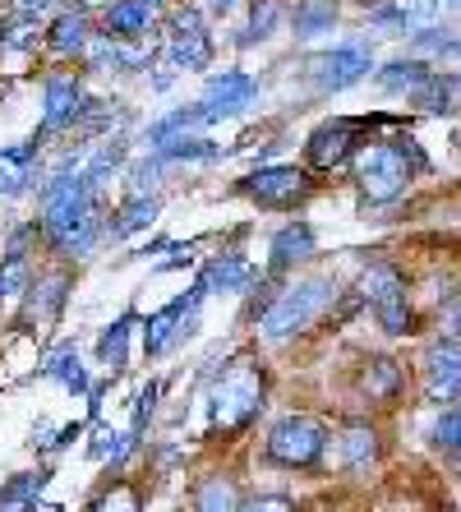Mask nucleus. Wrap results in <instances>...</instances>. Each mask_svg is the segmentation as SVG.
I'll return each instance as SVG.
<instances>
[{
    "label": "nucleus",
    "mask_w": 461,
    "mask_h": 512,
    "mask_svg": "<svg viewBox=\"0 0 461 512\" xmlns=\"http://www.w3.org/2000/svg\"><path fill=\"white\" fill-rule=\"evenodd\" d=\"M42 227L56 240V250L88 254L97 245V236H102V227H97V194L79 176L47 180V190H42Z\"/></svg>",
    "instance_id": "f257e3e1"
},
{
    "label": "nucleus",
    "mask_w": 461,
    "mask_h": 512,
    "mask_svg": "<svg viewBox=\"0 0 461 512\" xmlns=\"http://www.w3.org/2000/svg\"><path fill=\"white\" fill-rule=\"evenodd\" d=\"M259 406H263L259 365H249V360H231L226 374L217 379V388H213V429H222V434L245 429L249 420L259 416Z\"/></svg>",
    "instance_id": "f03ea898"
},
{
    "label": "nucleus",
    "mask_w": 461,
    "mask_h": 512,
    "mask_svg": "<svg viewBox=\"0 0 461 512\" xmlns=\"http://www.w3.org/2000/svg\"><path fill=\"white\" fill-rule=\"evenodd\" d=\"M332 291H337V286H332L328 277H309V282H296L291 291H282V300L263 310V337H268V342H286V337L305 333L309 323L332 305Z\"/></svg>",
    "instance_id": "7ed1b4c3"
},
{
    "label": "nucleus",
    "mask_w": 461,
    "mask_h": 512,
    "mask_svg": "<svg viewBox=\"0 0 461 512\" xmlns=\"http://www.w3.org/2000/svg\"><path fill=\"white\" fill-rule=\"evenodd\" d=\"M323 448H328V429L309 416H286L268 434V457L277 466H300L305 471L323 457Z\"/></svg>",
    "instance_id": "20e7f679"
},
{
    "label": "nucleus",
    "mask_w": 461,
    "mask_h": 512,
    "mask_svg": "<svg viewBox=\"0 0 461 512\" xmlns=\"http://www.w3.org/2000/svg\"><path fill=\"white\" fill-rule=\"evenodd\" d=\"M360 286H365L369 305H374V314H379L383 333H392V337L411 333V305H406V291H402V277H397V268H388V263H374V268H365Z\"/></svg>",
    "instance_id": "39448f33"
},
{
    "label": "nucleus",
    "mask_w": 461,
    "mask_h": 512,
    "mask_svg": "<svg viewBox=\"0 0 461 512\" xmlns=\"http://www.w3.org/2000/svg\"><path fill=\"white\" fill-rule=\"evenodd\" d=\"M355 180H360V194H365L369 203H392L406 190L411 167H406L392 148H365V153H360V167H355Z\"/></svg>",
    "instance_id": "423d86ee"
},
{
    "label": "nucleus",
    "mask_w": 461,
    "mask_h": 512,
    "mask_svg": "<svg viewBox=\"0 0 461 512\" xmlns=\"http://www.w3.org/2000/svg\"><path fill=\"white\" fill-rule=\"evenodd\" d=\"M171 60H176L180 70H208V60H213V37L203 28L199 10L171 14Z\"/></svg>",
    "instance_id": "0eeeda50"
},
{
    "label": "nucleus",
    "mask_w": 461,
    "mask_h": 512,
    "mask_svg": "<svg viewBox=\"0 0 461 512\" xmlns=\"http://www.w3.org/2000/svg\"><path fill=\"white\" fill-rule=\"evenodd\" d=\"M369 47L365 42H351V47H337V51H328V56H314V84L319 88H328V93H342V88H351V84H360L369 74Z\"/></svg>",
    "instance_id": "6e6552de"
},
{
    "label": "nucleus",
    "mask_w": 461,
    "mask_h": 512,
    "mask_svg": "<svg viewBox=\"0 0 461 512\" xmlns=\"http://www.w3.org/2000/svg\"><path fill=\"white\" fill-rule=\"evenodd\" d=\"M240 190H245L249 199L268 203V208H286V203H296L309 194V176L300 167H259L254 176H245Z\"/></svg>",
    "instance_id": "1a4fd4ad"
},
{
    "label": "nucleus",
    "mask_w": 461,
    "mask_h": 512,
    "mask_svg": "<svg viewBox=\"0 0 461 512\" xmlns=\"http://www.w3.org/2000/svg\"><path fill=\"white\" fill-rule=\"evenodd\" d=\"M425 393L434 402H452L461 397V342L443 337L438 346H429L425 356Z\"/></svg>",
    "instance_id": "9d476101"
},
{
    "label": "nucleus",
    "mask_w": 461,
    "mask_h": 512,
    "mask_svg": "<svg viewBox=\"0 0 461 512\" xmlns=\"http://www.w3.org/2000/svg\"><path fill=\"white\" fill-rule=\"evenodd\" d=\"M259 97V84L249 79V74H240V70H222V74H213L208 79V93H203V107L213 111L217 120H226V116H240V111L249 107Z\"/></svg>",
    "instance_id": "9b49d317"
},
{
    "label": "nucleus",
    "mask_w": 461,
    "mask_h": 512,
    "mask_svg": "<svg viewBox=\"0 0 461 512\" xmlns=\"http://www.w3.org/2000/svg\"><path fill=\"white\" fill-rule=\"evenodd\" d=\"M355 134H360L355 120H332V125H319V130L309 134V162L323 167V171L342 167L346 157H351V148H355Z\"/></svg>",
    "instance_id": "f8f14e48"
},
{
    "label": "nucleus",
    "mask_w": 461,
    "mask_h": 512,
    "mask_svg": "<svg viewBox=\"0 0 461 512\" xmlns=\"http://www.w3.org/2000/svg\"><path fill=\"white\" fill-rule=\"evenodd\" d=\"M79 111H83V88L74 84L70 74L47 79V120H42V134L74 125V120H79Z\"/></svg>",
    "instance_id": "ddd939ff"
},
{
    "label": "nucleus",
    "mask_w": 461,
    "mask_h": 512,
    "mask_svg": "<svg viewBox=\"0 0 461 512\" xmlns=\"http://www.w3.org/2000/svg\"><path fill=\"white\" fill-rule=\"evenodd\" d=\"M33 157H37V139L24 148H5L0 153V194H24L33 185Z\"/></svg>",
    "instance_id": "4468645a"
},
{
    "label": "nucleus",
    "mask_w": 461,
    "mask_h": 512,
    "mask_svg": "<svg viewBox=\"0 0 461 512\" xmlns=\"http://www.w3.org/2000/svg\"><path fill=\"white\" fill-rule=\"evenodd\" d=\"M148 19H153L148 5H139V0H120V5L107 10V37H116V42H134V37L148 33Z\"/></svg>",
    "instance_id": "2eb2a0df"
},
{
    "label": "nucleus",
    "mask_w": 461,
    "mask_h": 512,
    "mask_svg": "<svg viewBox=\"0 0 461 512\" xmlns=\"http://www.w3.org/2000/svg\"><path fill=\"white\" fill-rule=\"evenodd\" d=\"M309 254H314V231L305 222H291V227H282L272 236V263L277 268H291V263L309 259Z\"/></svg>",
    "instance_id": "dca6fc26"
},
{
    "label": "nucleus",
    "mask_w": 461,
    "mask_h": 512,
    "mask_svg": "<svg viewBox=\"0 0 461 512\" xmlns=\"http://www.w3.org/2000/svg\"><path fill=\"white\" fill-rule=\"evenodd\" d=\"M42 374L56 379V383H65L70 393H88V374H83V360H79V351H74V342L56 346V351L47 356V365H42Z\"/></svg>",
    "instance_id": "f3484780"
},
{
    "label": "nucleus",
    "mask_w": 461,
    "mask_h": 512,
    "mask_svg": "<svg viewBox=\"0 0 461 512\" xmlns=\"http://www.w3.org/2000/svg\"><path fill=\"white\" fill-rule=\"evenodd\" d=\"M438 14V0H392V5H379L369 14L374 24H402V28H425Z\"/></svg>",
    "instance_id": "a211bd4d"
},
{
    "label": "nucleus",
    "mask_w": 461,
    "mask_h": 512,
    "mask_svg": "<svg viewBox=\"0 0 461 512\" xmlns=\"http://www.w3.org/2000/svg\"><path fill=\"white\" fill-rule=\"evenodd\" d=\"M249 263L240 259V254H222V259L208 263V273H203V291H245L249 286Z\"/></svg>",
    "instance_id": "6ab92c4d"
},
{
    "label": "nucleus",
    "mask_w": 461,
    "mask_h": 512,
    "mask_svg": "<svg viewBox=\"0 0 461 512\" xmlns=\"http://www.w3.org/2000/svg\"><path fill=\"white\" fill-rule=\"evenodd\" d=\"M130 328H134V319L125 314V319H116L102 333V342H97V356H102V365H107L111 374H120L125 365H130Z\"/></svg>",
    "instance_id": "aec40b11"
},
{
    "label": "nucleus",
    "mask_w": 461,
    "mask_h": 512,
    "mask_svg": "<svg viewBox=\"0 0 461 512\" xmlns=\"http://www.w3.org/2000/svg\"><path fill=\"white\" fill-rule=\"evenodd\" d=\"M365 393H369V402H392L397 397V388H402V370H397V360H388V356H379V360H369L365 365Z\"/></svg>",
    "instance_id": "412c9836"
},
{
    "label": "nucleus",
    "mask_w": 461,
    "mask_h": 512,
    "mask_svg": "<svg viewBox=\"0 0 461 512\" xmlns=\"http://www.w3.org/2000/svg\"><path fill=\"white\" fill-rule=\"evenodd\" d=\"M337 24V0H300L296 5V37L332 33Z\"/></svg>",
    "instance_id": "4be33fe9"
},
{
    "label": "nucleus",
    "mask_w": 461,
    "mask_h": 512,
    "mask_svg": "<svg viewBox=\"0 0 461 512\" xmlns=\"http://www.w3.org/2000/svg\"><path fill=\"white\" fill-rule=\"evenodd\" d=\"M153 217H157V199H153V194H130V203H125V208H120V217L111 222V236H116V240L134 236V231H143Z\"/></svg>",
    "instance_id": "5701e85b"
},
{
    "label": "nucleus",
    "mask_w": 461,
    "mask_h": 512,
    "mask_svg": "<svg viewBox=\"0 0 461 512\" xmlns=\"http://www.w3.org/2000/svg\"><path fill=\"white\" fill-rule=\"evenodd\" d=\"M342 457H346V466H351V471H369V466H374V457H379V439H374V429H365V425L346 429Z\"/></svg>",
    "instance_id": "b1692460"
},
{
    "label": "nucleus",
    "mask_w": 461,
    "mask_h": 512,
    "mask_svg": "<svg viewBox=\"0 0 461 512\" xmlns=\"http://www.w3.org/2000/svg\"><path fill=\"white\" fill-rule=\"evenodd\" d=\"M222 157V143H208V139H171L157 148V162H213Z\"/></svg>",
    "instance_id": "393cba45"
},
{
    "label": "nucleus",
    "mask_w": 461,
    "mask_h": 512,
    "mask_svg": "<svg viewBox=\"0 0 461 512\" xmlns=\"http://www.w3.org/2000/svg\"><path fill=\"white\" fill-rule=\"evenodd\" d=\"M88 42H93V37H88V19H83L79 10H74V14H60L56 24H51V47H56L60 56H70V51H83Z\"/></svg>",
    "instance_id": "a878e982"
},
{
    "label": "nucleus",
    "mask_w": 461,
    "mask_h": 512,
    "mask_svg": "<svg viewBox=\"0 0 461 512\" xmlns=\"http://www.w3.org/2000/svg\"><path fill=\"white\" fill-rule=\"evenodd\" d=\"M194 512H240V494L231 480L213 476L199 485V499H194Z\"/></svg>",
    "instance_id": "bb28decb"
},
{
    "label": "nucleus",
    "mask_w": 461,
    "mask_h": 512,
    "mask_svg": "<svg viewBox=\"0 0 461 512\" xmlns=\"http://www.w3.org/2000/svg\"><path fill=\"white\" fill-rule=\"evenodd\" d=\"M120 162H125V143H120V139H111V143H102V148H97V153H93V162H88V167L79 171V180H83V185H88V190L97 194V185H102V180H107L111 171L120 167Z\"/></svg>",
    "instance_id": "cd10ccee"
},
{
    "label": "nucleus",
    "mask_w": 461,
    "mask_h": 512,
    "mask_svg": "<svg viewBox=\"0 0 461 512\" xmlns=\"http://www.w3.org/2000/svg\"><path fill=\"white\" fill-rule=\"evenodd\" d=\"M379 79H383V88H392V93H415V88L429 84L434 74H429L420 60H392V65L379 74Z\"/></svg>",
    "instance_id": "c85d7f7f"
},
{
    "label": "nucleus",
    "mask_w": 461,
    "mask_h": 512,
    "mask_svg": "<svg viewBox=\"0 0 461 512\" xmlns=\"http://www.w3.org/2000/svg\"><path fill=\"white\" fill-rule=\"evenodd\" d=\"M65 273H56V277H47V282L33 291V300H28V319H56V310L65 305Z\"/></svg>",
    "instance_id": "c756f323"
},
{
    "label": "nucleus",
    "mask_w": 461,
    "mask_h": 512,
    "mask_svg": "<svg viewBox=\"0 0 461 512\" xmlns=\"http://www.w3.org/2000/svg\"><path fill=\"white\" fill-rule=\"evenodd\" d=\"M277 19H282V5H277V0H259V5H254V14H249L245 47H249V42H263V37H272Z\"/></svg>",
    "instance_id": "7c9ffc66"
},
{
    "label": "nucleus",
    "mask_w": 461,
    "mask_h": 512,
    "mask_svg": "<svg viewBox=\"0 0 461 512\" xmlns=\"http://www.w3.org/2000/svg\"><path fill=\"white\" fill-rule=\"evenodd\" d=\"M415 107H425V111H452V84H443V79H429V84H420L411 93Z\"/></svg>",
    "instance_id": "2f4dec72"
},
{
    "label": "nucleus",
    "mask_w": 461,
    "mask_h": 512,
    "mask_svg": "<svg viewBox=\"0 0 461 512\" xmlns=\"http://www.w3.org/2000/svg\"><path fill=\"white\" fill-rule=\"evenodd\" d=\"M93 512H139V489L134 485H111L107 494L93 503Z\"/></svg>",
    "instance_id": "473e14b6"
},
{
    "label": "nucleus",
    "mask_w": 461,
    "mask_h": 512,
    "mask_svg": "<svg viewBox=\"0 0 461 512\" xmlns=\"http://www.w3.org/2000/svg\"><path fill=\"white\" fill-rule=\"evenodd\" d=\"M33 28H37V19H28V14L10 19V24L0 28V47H5V51H24V47H33Z\"/></svg>",
    "instance_id": "72a5a7b5"
},
{
    "label": "nucleus",
    "mask_w": 461,
    "mask_h": 512,
    "mask_svg": "<svg viewBox=\"0 0 461 512\" xmlns=\"http://www.w3.org/2000/svg\"><path fill=\"white\" fill-rule=\"evenodd\" d=\"M434 443H438V448H461V402H457V406H448V411L438 416V425H434Z\"/></svg>",
    "instance_id": "f704fd0d"
},
{
    "label": "nucleus",
    "mask_w": 461,
    "mask_h": 512,
    "mask_svg": "<svg viewBox=\"0 0 461 512\" xmlns=\"http://www.w3.org/2000/svg\"><path fill=\"white\" fill-rule=\"evenodd\" d=\"M28 286V263L24 259H0V296H14Z\"/></svg>",
    "instance_id": "c9c22d12"
},
{
    "label": "nucleus",
    "mask_w": 461,
    "mask_h": 512,
    "mask_svg": "<svg viewBox=\"0 0 461 512\" xmlns=\"http://www.w3.org/2000/svg\"><path fill=\"white\" fill-rule=\"evenodd\" d=\"M157 393H162L157 383H148V388H143V393H139V402H134V425H130V439H139V434H143V425L153 420V411H157Z\"/></svg>",
    "instance_id": "e433bc0d"
},
{
    "label": "nucleus",
    "mask_w": 461,
    "mask_h": 512,
    "mask_svg": "<svg viewBox=\"0 0 461 512\" xmlns=\"http://www.w3.org/2000/svg\"><path fill=\"white\" fill-rule=\"evenodd\" d=\"M157 167H162V162H157V157H153V162H139V167H134L130 171V185H134V194H153V185H157Z\"/></svg>",
    "instance_id": "4c0bfd02"
},
{
    "label": "nucleus",
    "mask_w": 461,
    "mask_h": 512,
    "mask_svg": "<svg viewBox=\"0 0 461 512\" xmlns=\"http://www.w3.org/2000/svg\"><path fill=\"white\" fill-rule=\"evenodd\" d=\"M443 337L461 342V296H452L448 305H443Z\"/></svg>",
    "instance_id": "58836bf2"
},
{
    "label": "nucleus",
    "mask_w": 461,
    "mask_h": 512,
    "mask_svg": "<svg viewBox=\"0 0 461 512\" xmlns=\"http://www.w3.org/2000/svg\"><path fill=\"white\" fill-rule=\"evenodd\" d=\"M240 512H296L286 499H277V494H263V499H249Z\"/></svg>",
    "instance_id": "ea45409f"
},
{
    "label": "nucleus",
    "mask_w": 461,
    "mask_h": 512,
    "mask_svg": "<svg viewBox=\"0 0 461 512\" xmlns=\"http://www.w3.org/2000/svg\"><path fill=\"white\" fill-rule=\"evenodd\" d=\"M185 263H194V245H185V250H176V254H171V259H166V263H157V268H162V273H171V268H185Z\"/></svg>",
    "instance_id": "a19ab883"
},
{
    "label": "nucleus",
    "mask_w": 461,
    "mask_h": 512,
    "mask_svg": "<svg viewBox=\"0 0 461 512\" xmlns=\"http://www.w3.org/2000/svg\"><path fill=\"white\" fill-rule=\"evenodd\" d=\"M47 5H51V0H14V10L28 14V19H37V14L47 10Z\"/></svg>",
    "instance_id": "79ce46f5"
},
{
    "label": "nucleus",
    "mask_w": 461,
    "mask_h": 512,
    "mask_svg": "<svg viewBox=\"0 0 461 512\" xmlns=\"http://www.w3.org/2000/svg\"><path fill=\"white\" fill-rule=\"evenodd\" d=\"M33 503H19V499H0V512H28Z\"/></svg>",
    "instance_id": "37998d69"
},
{
    "label": "nucleus",
    "mask_w": 461,
    "mask_h": 512,
    "mask_svg": "<svg viewBox=\"0 0 461 512\" xmlns=\"http://www.w3.org/2000/svg\"><path fill=\"white\" fill-rule=\"evenodd\" d=\"M231 5H240V0H208V10H222V14L231 10Z\"/></svg>",
    "instance_id": "c03bdc74"
},
{
    "label": "nucleus",
    "mask_w": 461,
    "mask_h": 512,
    "mask_svg": "<svg viewBox=\"0 0 461 512\" xmlns=\"http://www.w3.org/2000/svg\"><path fill=\"white\" fill-rule=\"evenodd\" d=\"M443 56H448V60H457V65H461V42H457V47H443Z\"/></svg>",
    "instance_id": "a18cd8bd"
},
{
    "label": "nucleus",
    "mask_w": 461,
    "mask_h": 512,
    "mask_svg": "<svg viewBox=\"0 0 461 512\" xmlns=\"http://www.w3.org/2000/svg\"><path fill=\"white\" fill-rule=\"evenodd\" d=\"M28 512H60V508H51V503H33Z\"/></svg>",
    "instance_id": "49530a36"
},
{
    "label": "nucleus",
    "mask_w": 461,
    "mask_h": 512,
    "mask_svg": "<svg viewBox=\"0 0 461 512\" xmlns=\"http://www.w3.org/2000/svg\"><path fill=\"white\" fill-rule=\"evenodd\" d=\"M139 5H148V10H157V5H162V0H139Z\"/></svg>",
    "instance_id": "de8ad7c7"
},
{
    "label": "nucleus",
    "mask_w": 461,
    "mask_h": 512,
    "mask_svg": "<svg viewBox=\"0 0 461 512\" xmlns=\"http://www.w3.org/2000/svg\"><path fill=\"white\" fill-rule=\"evenodd\" d=\"M457 5H461V0H457Z\"/></svg>",
    "instance_id": "09e8293b"
}]
</instances>
